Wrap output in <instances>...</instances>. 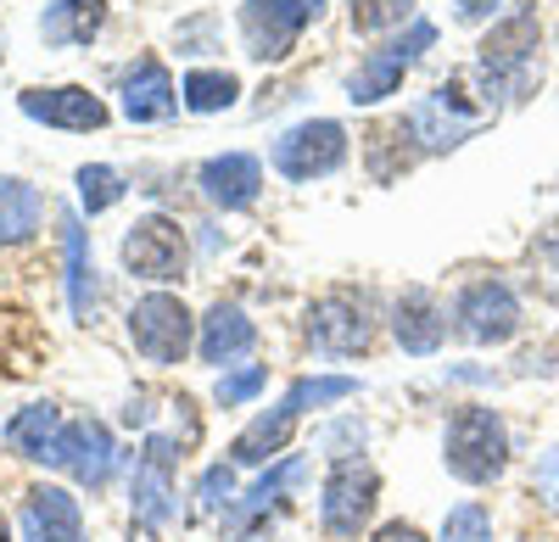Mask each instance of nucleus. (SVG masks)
<instances>
[{
  "label": "nucleus",
  "instance_id": "1",
  "mask_svg": "<svg viewBox=\"0 0 559 542\" xmlns=\"http://www.w3.org/2000/svg\"><path fill=\"white\" fill-rule=\"evenodd\" d=\"M543 23H537V7H515L503 12L487 39L476 45V79H481V96H487V112L498 101H526L532 89L543 84Z\"/></svg>",
  "mask_w": 559,
  "mask_h": 542
},
{
  "label": "nucleus",
  "instance_id": "2",
  "mask_svg": "<svg viewBox=\"0 0 559 542\" xmlns=\"http://www.w3.org/2000/svg\"><path fill=\"white\" fill-rule=\"evenodd\" d=\"M509 425L492 402H464L442 425V470L464 486H498L509 475Z\"/></svg>",
  "mask_w": 559,
  "mask_h": 542
},
{
  "label": "nucleus",
  "instance_id": "3",
  "mask_svg": "<svg viewBox=\"0 0 559 542\" xmlns=\"http://www.w3.org/2000/svg\"><path fill=\"white\" fill-rule=\"evenodd\" d=\"M179 436H163L152 431L146 447L134 454V475H129V520H134V537L152 542L157 531L174 526L179 515Z\"/></svg>",
  "mask_w": 559,
  "mask_h": 542
},
{
  "label": "nucleus",
  "instance_id": "4",
  "mask_svg": "<svg viewBox=\"0 0 559 542\" xmlns=\"http://www.w3.org/2000/svg\"><path fill=\"white\" fill-rule=\"evenodd\" d=\"M376 498H381V470L364 454H336L319 481V531L331 542H353L376 515Z\"/></svg>",
  "mask_w": 559,
  "mask_h": 542
},
{
  "label": "nucleus",
  "instance_id": "5",
  "mask_svg": "<svg viewBox=\"0 0 559 542\" xmlns=\"http://www.w3.org/2000/svg\"><path fill=\"white\" fill-rule=\"evenodd\" d=\"M197 325H202V320H197V313L185 308L174 291H146V297L129 308V320H123L134 352L146 358V364H157V370H174V364H185V358H191Z\"/></svg>",
  "mask_w": 559,
  "mask_h": 542
},
{
  "label": "nucleus",
  "instance_id": "6",
  "mask_svg": "<svg viewBox=\"0 0 559 542\" xmlns=\"http://www.w3.org/2000/svg\"><path fill=\"white\" fill-rule=\"evenodd\" d=\"M118 257L134 280H146V286H174L191 275V236H185V224L168 218V213H146V218H134L123 241H118Z\"/></svg>",
  "mask_w": 559,
  "mask_h": 542
},
{
  "label": "nucleus",
  "instance_id": "7",
  "mask_svg": "<svg viewBox=\"0 0 559 542\" xmlns=\"http://www.w3.org/2000/svg\"><path fill=\"white\" fill-rule=\"evenodd\" d=\"M302 336L319 358H358L376 341V308H369L364 291H324L308 302L302 313Z\"/></svg>",
  "mask_w": 559,
  "mask_h": 542
},
{
  "label": "nucleus",
  "instance_id": "8",
  "mask_svg": "<svg viewBox=\"0 0 559 542\" xmlns=\"http://www.w3.org/2000/svg\"><path fill=\"white\" fill-rule=\"evenodd\" d=\"M437 45V23H426V17H414L397 39H386V45H376L353 73H347V101L353 107H376V101H386V96H397L403 89V79H408V68L419 62Z\"/></svg>",
  "mask_w": 559,
  "mask_h": 542
},
{
  "label": "nucleus",
  "instance_id": "9",
  "mask_svg": "<svg viewBox=\"0 0 559 542\" xmlns=\"http://www.w3.org/2000/svg\"><path fill=\"white\" fill-rule=\"evenodd\" d=\"M324 17V0H241L236 28L252 62H286L308 23Z\"/></svg>",
  "mask_w": 559,
  "mask_h": 542
},
{
  "label": "nucleus",
  "instance_id": "10",
  "mask_svg": "<svg viewBox=\"0 0 559 542\" xmlns=\"http://www.w3.org/2000/svg\"><path fill=\"white\" fill-rule=\"evenodd\" d=\"M274 173L292 179V185H313V179H331L347 162V129L336 118H302L274 141L269 152Z\"/></svg>",
  "mask_w": 559,
  "mask_h": 542
},
{
  "label": "nucleus",
  "instance_id": "11",
  "mask_svg": "<svg viewBox=\"0 0 559 542\" xmlns=\"http://www.w3.org/2000/svg\"><path fill=\"white\" fill-rule=\"evenodd\" d=\"M521 320H526V313H521V297H515V286H509V280L481 275L471 286H459V297H453V330L464 341H476V347L515 341L521 336Z\"/></svg>",
  "mask_w": 559,
  "mask_h": 542
},
{
  "label": "nucleus",
  "instance_id": "12",
  "mask_svg": "<svg viewBox=\"0 0 559 542\" xmlns=\"http://www.w3.org/2000/svg\"><path fill=\"white\" fill-rule=\"evenodd\" d=\"M403 123H408V134H414V146L426 152V157H437V152H453V146L471 141V134L487 123V107H464L459 79H448V84L431 89L426 101H414V107L403 112Z\"/></svg>",
  "mask_w": 559,
  "mask_h": 542
},
{
  "label": "nucleus",
  "instance_id": "13",
  "mask_svg": "<svg viewBox=\"0 0 559 542\" xmlns=\"http://www.w3.org/2000/svg\"><path fill=\"white\" fill-rule=\"evenodd\" d=\"M51 465L68 470L84 492H107V481L118 475V442H112V431L102 420L79 414V420L62 425V436L51 447Z\"/></svg>",
  "mask_w": 559,
  "mask_h": 542
},
{
  "label": "nucleus",
  "instance_id": "14",
  "mask_svg": "<svg viewBox=\"0 0 559 542\" xmlns=\"http://www.w3.org/2000/svg\"><path fill=\"white\" fill-rule=\"evenodd\" d=\"M302 481V459L297 454H286V459H274L236 504H229V515H224V526H229V537L236 542H258L263 531H274V515H280V504H286V492Z\"/></svg>",
  "mask_w": 559,
  "mask_h": 542
},
{
  "label": "nucleus",
  "instance_id": "15",
  "mask_svg": "<svg viewBox=\"0 0 559 542\" xmlns=\"http://www.w3.org/2000/svg\"><path fill=\"white\" fill-rule=\"evenodd\" d=\"M17 107H23V118H34V123H45V129H62V134H90V129H107V101L102 96H90L84 84H34V89H23L17 96Z\"/></svg>",
  "mask_w": 559,
  "mask_h": 542
},
{
  "label": "nucleus",
  "instance_id": "16",
  "mask_svg": "<svg viewBox=\"0 0 559 542\" xmlns=\"http://www.w3.org/2000/svg\"><path fill=\"white\" fill-rule=\"evenodd\" d=\"M17 531H23V542H90L79 498L68 486H45V481L23 492Z\"/></svg>",
  "mask_w": 559,
  "mask_h": 542
},
{
  "label": "nucleus",
  "instance_id": "17",
  "mask_svg": "<svg viewBox=\"0 0 559 542\" xmlns=\"http://www.w3.org/2000/svg\"><path fill=\"white\" fill-rule=\"evenodd\" d=\"M118 107H123V118L129 123H163V118H174L185 101H179V84L168 79V68L157 62V57H134L123 73H118Z\"/></svg>",
  "mask_w": 559,
  "mask_h": 542
},
{
  "label": "nucleus",
  "instance_id": "18",
  "mask_svg": "<svg viewBox=\"0 0 559 542\" xmlns=\"http://www.w3.org/2000/svg\"><path fill=\"white\" fill-rule=\"evenodd\" d=\"M392 336L408 358H431L448 341V308L437 302V291L426 286H403L392 297Z\"/></svg>",
  "mask_w": 559,
  "mask_h": 542
},
{
  "label": "nucleus",
  "instance_id": "19",
  "mask_svg": "<svg viewBox=\"0 0 559 542\" xmlns=\"http://www.w3.org/2000/svg\"><path fill=\"white\" fill-rule=\"evenodd\" d=\"M258 347V325L247 320L241 302H213L197 325V358L207 370H236L241 358Z\"/></svg>",
  "mask_w": 559,
  "mask_h": 542
},
{
  "label": "nucleus",
  "instance_id": "20",
  "mask_svg": "<svg viewBox=\"0 0 559 542\" xmlns=\"http://www.w3.org/2000/svg\"><path fill=\"white\" fill-rule=\"evenodd\" d=\"M197 185L213 207L224 213H247L258 196H263V162L252 152H218L197 168Z\"/></svg>",
  "mask_w": 559,
  "mask_h": 542
},
{
  "label": "nucleus",
  "instance_id": "21",
  "mask_svg": "<svg viewBox=\"0 0 559 542\" xmlns=\"http://www.w3.org/2000/svg\"><path fill=\"white\" fill-rule=\"evenodd\" d=\"M297 425H302V414L292 409L286 397H280L274 409H263L236 442H229V465H247V470H252V465H269V459H286Z\"/></svg>",
  "mask_w": 559,
  "mask_h": 542
},
{
  "label": "nucleus",
  "instance_id": "22",
  "mask_svg": "<svg viewBox=\"0 0 559 542\" xmlns=\"http://www.w3.org/2000/svg\"><path fill=\"white\" fill-rule=\"evenodd\" d=\"M62 409L57 402H23V409L7 420V447L17 459H39V465H51V447H57V436H62Z\"/></svg>",
  "mask_w": 559,
  "mask_h": 542
},
{
  "label": "nucleus",
  "instance_id": "23",
  "mask_svg": "<svg viewBox=\"0 0 559 542\" xmlns=\"http://www.w3.org/2000/svg\"><path fill=\"white\" fill-rule=\"evenodd\" d=\"M62 257H68V308L73 320H90L102 302V286H96V263H90V236L79 213H62Z\"/></svg>",
  "mask_w": 559,
  "mask_h": 542
},
{
  "label": "nucleus",
  "instance_id": "24",
  "mask_svg": "<svg viewBox=\"0 0 559 542\" xmlns=\"http://www.w3.org/2000/svg\"><path fill=\"white\" fill-rule=\"evenodd\" d=\"M107 28V0H57V7H45L39 17V39L68 51V45H90Z\"/></svg>",
  "mask_w": 559,
  "mask_h": 542
},
{
  "label": "nucleus",
  "instance_id": "25",
  "mask_svg": "<svg viewBox=\"0 0 559 542\" xmlns=\"http://www.w3.org/2000/svg\"><path fill=\"white\" fill-rule=\"evenodd\" d=\"M45 224V196L17 173H0V246H23Z\"/></svg>",
  "mask_w": 559,
  "mask_h": 542
},
{
  "label": "nucleus",
  "instance_id": "26",
  "mask_svg": "<svg viewBox=\"0 0 559 542\" xmlns=\"http://www.w3.org/2000/svg\"><path fill=\"white\" fill-rule=\"evenodd\" d=\"M179 101L185 112H197V118H218L241 101V79L236 73H224V68H191L179 79Z\"/></svg>",
  "mask_w": 559,
  "mask_h": 542
},
{
  "label": "nucleus",
  "instance_id": "27",
  "mask_svg": "<svg viewBox=\"0 0 559 542\" xmlns=\"http://www.w3.org/2000/svg\"><path fill=\"white\" fill-rule=\"evenodd\" d=\"M73 185H79V207H84L90 218H102L107 207H118V202L129 196V179H123L112 162H84V168L73 173Z\"/></svg>",
  "mask_w": 559,
  "mask_h": 542
},
{
  "label": "nucleus",
  "instance_id": "28",
  "mask_svg": "<svg viewBox=\"0 0 559 542\" xmlns=\"http://www.w3.org/2000/svg\"><path fill=\"white\" fill-rule=\"evenodd\" d=\"M347 397H358V375H302V381H292V392H286V402L297 414H308V409H336V402H347Z\"/></svg>",
  "mask_w": 559,
  "mask_h": 542
},
{
  "label": "nucleus",
  "instance_id": "29",
  "mask_svg": "<svg viewBox=\"0 0 559 542\" xmlns=\"http://www.w3.org/2000/svg\"><path fill=\"white\" fill-rule=\"evenodd\" d=\"M437 542H492V509L481 498H464L442 515V531Z\"/></svg>",
  "mask_w": 559,
  "mask_h": 542
},
{
  "label": "nucleus",
  "instance_id": "30",
  "mask_svg": "<svg viewBox=\"0 0 559 542\" xmlns=\"http://www.w3.org/2000/svg\"><path fill=\"white\" fill-rule=\"evenodd\" d=\"M263 386H269V370L263 364H236V370H224L213 381V402H218V409H241V402H252Z\"/></svg>",
  "mask_w": 559,
  "mask_h": 542
},
{
  "label": "nucleus",
  "instance_id": "31",
  "mask_svg": "<svg viewBox=\"0 0 559 542\" xmlns=\"http://www.w3.org/2000/svg\"><path fill=\"white\" fill-rule=\"evenodd\" d=\"M414 23V0H353V28L358 34H381Z\"/></svg>",
  "mask_w": 559,
  "mask_h": 542
},
{
  "label": "nucleus",
  "instance_id": "32",
  "mask_svg": "<svg viewBox=\"0 0 559 542\" xmlns=\"http://www.w3.org/2000/svg\"><path fill=\"white\" fill-rule=\"evenodd\" d=\"M229 504H236V465H207L202 481H197V509L202 515H229Z\"/></svg>",
  "mask_w": 559,
  "mask_h": 542
},
{
  "label": "nucleus",
  "instance_id": "33",
  "mask_svg": "<svg viewBox=\"0 0 559 542\" xmlns=\"http://www.w3.org/2000/svg\"><path fill=\"white\" fill-rule=\"evenodd\" d=\"M532 498H537V509H543V515H554V520H559V442H554V447H543L537 465H532Z\"/></svg>",
  "mask_w": 559,
  "mask_h": 542
},
{
  "label": "nucleus",
  "instance_id": "34",
  "mask_svg": "<svg viewBox=\"0 0 559 542\" xmlns=\"http://www.w3.org/2000/svg\"><path fill=\"white\" fill-rule=\"evenodd\" d=\"M369 542H431L426 531H419L414 520H386V526H376V537Z\"/></svg>",
  "mask_w": 559,
  "mask_h": 542
},
{
  "label": "nucleus",
  "instance_id": "35",
  "mask_svg": "<svg viewBox=\"0 0 559 542\" xmlns=\"http://www.w3.org/2000/svg\"><path fill=\"white\" fill-rule=\"evenodd\" d=\"M498 12V0H453V23H487Z\"/></svg>",
  "mask_w": 559,
  "mask_h": 542
},
{
  "label": "nucleus",
  "instance_id": "36",
  "mask_svg": "<svg viewBox=\"0 0 559 542\" xmlns=\"http://www.w3.org/2000/svg\"><path fill=\"white\" fill-rule=\"evenodd\" d=\"M319 442H324V447H342V442H353V447H358V442H364V425H353V420H347V425H336V431H319Z\"/></svg>",
  "mask_w": 559,
  "mask_h": 542
},
{
  "label": "nucleus",
  "instance_id": "37",
  "mask_svg": "<svg viewBox=\"0 0 559 542\" xmlns=\"http://www.w3.org/2000/svg\"><path fill=\"white\" fill-rule=\"evenodd\" d=\"M123 420H129V425H146V420H152V409H146V392H134V397H129Z\"/></svg>",
  "mask_w": 559,
  "mask_h": 542
},
{
  "label": "nucleus",
  "instance_id": "38",
  "mask_svg": "<svg viewBox=\"0 0 559 542\" xmlns=\"http://www.w3.org/2000/svg\"><path fill=\"white\" fill-rule=\"evenodd\" d=\"M0 542H12V526L7 520H0Z\"/></svg>",
  "mask_w": 559,
  "mask_h": 542
}]
</instances>
